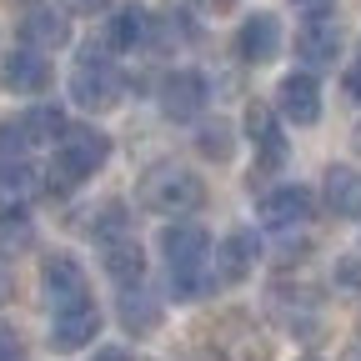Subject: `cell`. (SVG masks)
<instances>
[{
	"label": "cell",
	"instance_id": "277c9868",
	"mask_svg": "<svg viewBox=\"0 0 361 361\" xmlns=\"http://www.w3.org/2000/svg\"><path fill=\"white\" fill-rule=\"evenodd\" d=\"M246 141L256 146V171L251 176H276L286 166V135H281V116L276 106H266V101H251L246 106Z\"/></svg>",
	"mask_w": 361,
	"mask_h": 361
},
{
	"label": "cell",
	"instance_id": "4fadbf2b",
	"mask_svg": "<svg viewBox=\"0 0 361 361\" xmlns=\"http://www.w3.org/2000/svg\"><path fill=\"white\" fill-rule=\"evenodd\" d=\"M256 256H261L256 231H231V236L216 246V271H211V276L216 281H246L251 271H256Z\"/></svg>",
	"mask_w": 361,
	"mask_h": 361
},
{
	"label": "cell",
	"instance_id": "9a60e30c",
	"mask_svg": "<svg viewBox=\"0 0 361 361\" xmlns=\"http://www.w3.org/2000/svg\"><path fill=\"white\" fill-rule=\"evenodd\" d=\"M61 151L90 176V171H101V166L111 161V135L96 130V126H66V130H61Z\"/></svg>",
	"mask_w": 361,
	"mask_h": 361
},
{
	"label": "cell",
	"instance_id": "d6986e66",
	"mask_svg": "<svg viewBox=\"0 0 361 361\" xmlns=\"http://www.w3.org/2000/svg\"><path fill=\"white\" fill-rule=\"evenodd\" d=\"M121 291H126V296H121V326L135 331V336L156 331V326H161V301H156L151 291H141V281H135V286H121Z\"/></svg>",
	"mask_w": 361,
	"mask_h": 361
},
{
	"label": "cell",
	"instance_id": "836d02e7",
	"mask_svg": "<svg viewBox=\"0 0 361 361\" xmlns=\"http://www.w3.org/2000/svg\"><path fill=\"white\" fill-rule=\"evenodd\" d=\"M356 66H361V51H356Z\"/></svg>",
	"mask_w": 361,
	"mask_h": 361
},
{
	"label": "cell",
	"instance_id": "e575fe53",
	"mask_svg": "<svg viewBox=\"0 0 361 361\" xmlns=\"http://www.w3.org/2000/svg\"><path fill=\"white\" fill-rule=\"evenodd\" d=\"M356 146H361V135H356Z\"/></svg>",
	"mask_w": 361,
	"mask_h": 361
},
{
	"label": "cell",
	"instance_id": "7a4b0ae2",
	"mask_svg": "<svg viewBox=\"0 0 361 361\" xmlns=\"http://www.w3.org/2000/svg\"><path fill=\"white\" fill-rule=\"evenodd\" d=\"M141 206L156 216H191L206 206V180L186 166H156L141 176Z\"/></svg>",
	"mask_w": 361,
	"mask_h": 361
},
{
	"label": "cell",
	"instance_id": "d6a6232c",
	"mask_svg": "<svg viewBox=\"0 0 361 361\" xmlns=\"http://www.w3.org/2000/svg\"><path fill=\"white\" fill-rule=\"evenodd\" d=\"M301 6H326V0H301Z\"/></svg>",
	"mask_w": 361,
	"mask_h": 361
},
{
	"label": "cell",
	"instance_id": "cb8c5ba5",
	"mask_svg": "<svg viewBox=\"0 0 361 361\" xmlns=\"http://www.w3.org/2000/svg\"><path fill=\"white\" fill-rule=\"evenodd\" d=\"M80 180H85V171H80L66 151H56V156H51V166H45V186H51L56 196H66V191H75V186H80Z\"/></svg>",
	"mask_w": 361,
	"mask_h": 361
},
{
	"label": "cell",
	"instance_id": "484cf974",
	"mask_svg": "<svg viewBox=\"0 0 361 361\" xmlns=\"http://www.w3.org/2000/svg\"><path fill=\"white\" fill-rule=\"evenodd\" d=\"M25 126L20 121H0V161H20L25 156Z\"/></svg>",
	"mask_w": 361,
	"mask_h": 361
},
{
	"label": "cell",
	"instance_id": "8fae6325",
	"mask_svg": "<svg viewBox=\"0 0 361 361\" xmlns=\"http://www.w3.org/2000/svg\"><path fill=\"white\" fill-rule=\"evenodd\" d=\"M161 111L171 121H196L206 111V80L196 71H171L161 80Z\"/></svg>",
	"mask_w": 361,
	"mask_h": 361
},
{
	"label": "cell",
	"instance_id": "e0dca14e",
	"mask_svg": "<svg viewBox=\"0 0 361 361\" xmlns=\"http://www.w3.org/2000/svg\"><path fill=\"white\" fill-rule=\"evenodd\" d=\"M326 206H331V216L361 221V171H351V166L326 171Z\"/></svg>",
	"mask_w": 361,
	"mask_h": 361
},
{
	"label": "cell",
	"instance_id": "1f68e13d",
	"mask_svg": "<svg viewBox=\"0 0 361 361\" xmlns=\"http://www.w3.org/2000/svg\"><path fill=\"white\" fill-rule=\"evenodd\" d=\"M346 361H361V346H356V351H351V356H346Z\"/></svg>",
	"mask_w": 361,
	"mask_h": 361
},
{
	"label": "cell",
	"instance_id": "6da1fadb",
	"mask_svg": "<svg viewBox=\"0 0 361 361\" xmlns=\"http://www.w3.org/2000/svg\"><path fill=\"white\" fill-rule=\"evenodd\" d=\"M161 256L171 266V296L176 301H201L216 276L206 271V256H211V236L201 231L196 221H176L161 231Z\"/></svg>",
	"mask_w": 361,
	"mask_h": 361
},
{
	"label": "cell",
	"instance_id": "2e32d148",
	"mask_svg": "<svg viewBox=\"0 0 361 361\" xmlns=\"http://www.w3.org/2000/svg\"><path fill=\"white\" fill-rule=\"evenodd\" d=\"M101 266L116 286H135L146 281V251L135 236H121V241H101Z\"/></svg>",
	"mask_w": 361,
	"mask_h": 361
},
{
	"label": "cell",
	"instance_id": "30bf717a",
	"mask_svg": "<svg viewBox=\"0 0 361 361\" xmlns=\"http://www.w3.org/2000/svg\"><path fill=\"white\" fill-rule=\"evenodd\" d=\"M20 45H30V51H61V45H71V16L66 11H51V6H30L20 16Z\"/></svg>",
	"mask_w": 361,
	"mask_h": 361
},
{
	"label": "cell",
	"instance_id": "5bb4252c",
	"mask_svg": "<svg viewBox=\"0 0 361 361\" xmlns=\"http://www.w3.org/2000/svg\"><path fill=\"white\" fill-rule=\"evenodd\" d=\"M311 206L316 201H311L306 186H276V191L261 196V216H266V226H276V231H286V226H306Z\"/></svg>",
	"mask_w": 361,
	"mask_h": 361
},
{
	"label": "cell",
	"instance_id": "52a82bcc",
	"mask_svg": "<svg viewBox=\"0 0 361 361\" xmlns=\"http://www.w3.org/2000/svg\"><path fill=\"white\" fill-rule=\"evenodd\" d=\"M40 286H45V301H51L56 311L90 301V281H85V271H80L75 256H45L40 261Z\"/></svg>",
	"mask_w": 361,
	"mask_h": 361
},
{
	"label": "cell",
	"instance_id": "603a6c76",
	"mask_svg": "<svg viewBox=\"0 0 361 361\" xmlns=\"http://www.w3.org/2000/svg\"><path fill=\"white\" fill-rule=\"evenodd\" d=\"M20 126H25V141L30 146H40V141H61V130H66V116L56 111V106H35V111H25L20 116Z\"/></svg>",
	"mask_w": 361,
	"mask_h": 361
},
{
	"label": "cell",
	"instance_id": "8992f818",
	"mask_svg": "<svg viewBox=\"0 0 361 361\" xmlns=\"http://www.w3.org/2000/svg\"><path fill=\"white\" fill-rule=\"evenodd\" d=\"M276 116L286 126H316L322 121V85L311 71H291L276 85Z\"/></svg>",
	"mask_w": 361,
	"mask_h": 361
},
{
	"label": "cell",
	"instance_id": "d4e9b609",
	"mask_svg": "<svg viewBox=\"0 0 361 361\" xmlns=\"http://www.w3.org/2000/svg\"><path fill=\"white\" fill-rule=\"evenodd\" d=\"M35 241V231H30V221L20 216V211H0V251H25Z\"/></svg>",
	"mask_w": 361,
	"mask_h": 361
},
{
	"label": "cell",
	"instance_id": "44dd1931",
	"mask_svg": "<svg viewBox=\"0 0 361 361\" xmlns=\"http://www.w3.org/2000/svg\"><path fill=\"white\" fill-rule=\"evenodd\" d=\"M96 221H90V236H96V246L101 241H121V236H135V216L126 211V201H106L101 211H90Z\"/></svg>",
	"mask_w": 361,
	"mask_h": 361
},
{
	"label": "cell",
	"instance_id": "4dcf8cb0",
	"mask_svg": "<svg viewBox=\"0 0 361 361\" xmlns=\"http://www.w3.org/2000/svg\"><path fill=\"white\" fill-rule=\"evenodd\" d=\"M96 361H130V356H126V351H116V346H111V351H96Z\"/></svg>",
	"mask_w": 361,
	"mask_h": 361
},
{
	"label": "cell",
	"instance_id": "9c48e42d",
	"mask_svg": "<svg viewBox=\"0 0 361 361\" xmlns=\"http://www.w3.org/2000/svg\"><path fill=\"white\" fill-rule=\"evenodd\" d=\"M96 336H101V311L90 306V301H80V306H66V311H56V322H51V351L71 356V351L90 346Z\"/></svg>",
	"mask_w": 361,
	"mask_h": 361
},
{
	"label": "cell",
	"instance_id": "ffe728a7",
	"mask_svg": "<svg viewBox=\"0 0 361 361\" xmlns=\"http://www.w3.org/2000/svg\"><path fill=\"white\" fill-rule=\"evenodd\" d=\"M35 191H40V176L25 161H0V211H25Z\"/></svg>",
	"mask_w": 361,
	"mask_h": 361
},
{
	"label": "cell",
	"instance_id": "7c38bea8",
	"mask_svg": "<svg viewBox=\"0 0 361 361\" xmlns=\"http://www.w3.org/2000/svg\"><path fill=\"white\" fill-rule=\"evenodd\" d=\"M0 85L16 90V96H40V90L51 85V66H45L40 51L20 45V51H11L6 61H0Z\"/></svg>",
	"mask_w": 361,
	"mask_h": 361
},
{
	"label": "cell",
	"instance_id": "4316f807",
	"mask_svg": "<svg viewBox=\"0 0 361 361\" xmlns=\"http://www.w3.org/2000/svg\"><path fill=\"white\" fill-rule=\"evenodd\" d=\"M0 361H20V336L11 322H0Z\"/></svg>",
	"mask_w": 361,
	"mask_h": 361
},
{
	"label": "cell",
	"instance_id": "f1b7e54d",
	"mask_svg": "<svg viewBox=\"0 0 361 361\" xmlns=\"http://www.w3.org/2000/svg\"><path fill=\"white\" fill-rule=\"evenodd\" d=\"M11 291H16V281H11V266H6V261H0V306H6V301H11Z\"/></svg>",
	"mask_w": 361,
	"mask_h": 361
},
{
	"label": "cell",
	"instance_id": "7402d4cb",
	"mask_svg": "<svg viewBox=\"0 0 361 361\" xmlns=\"http://www.w3.org/2000/svg\"><path fill=\"white\" fill-rule=\"evenodd\" d=\"M196 151L206 156V161H231V151H236V130L226 126V121H206L201 130H196Z\"/></svg>",
	"mask_w": 361,
	"mask_h": 361
},
{
	"label": "cell",
	"instance_id": "83f0119b",
	"mask_svg": "<svg viewBox=\"0 0 361 361\" xmlns=\"http://www.w3.org/2000/svg\"><path fill=\"white\" fill-rule=\"evenodd\" d=\"M61 6H66L71 16H101V11L111 6V0H61Z\"/></svg>",
	"mask_w": 361,
	"mask_h": 361
},
{
	"label": "cell",
	"instance_id": "ba28073f",
	"mask_svg": "<svg viewBox=\"0 0 361 361\" xmlns=\"http://www.w3.org/2000/svg\"><path fill=\"white\" fill-rule=\"evenodd\" d=\"M236 56L246 61V66H266V61H276V51H281V20L271 16V11H256V16H246L241 25H236Z\"/></svg>",
	"mask_w": 361,
	"mask_h": 361
},
{
	"label": "cell",
	"instance_id": "3957f363",
	"mask_svg": "<svg viewBox=\"0 0 361 361\" xmlns=\"http://www.w3.org/2000/svg\"><path fill=\"white\" fill-rule=\"evenodd\" d=\"M121 96H126V80L116 75V66L96 51V45H85V56L71 71V101L80 111H96L101 116V111H116Z\"/></svg>",
	"mask_w": 361,
	"mask_h": 361
},
{
	"label": "cell",
	"instance_id": "5b68a950",
	"mask_svg": "<svg viewBox=\"0 0 361 361\" xmlns=\"http://www.w3.org/2000/svg\"><path fill=\"white\" fill-rule=\"evenodd\" d=\"M336 56H341V25L326 16V6H311L306 25L296 30V61L306 71H326L336 66Z\"/></svg>",
	"mask_w": 361,
	"mask_h": 361
},
{
	"label": "cell",
	"instance_id": "d590c367",
	"mask_svg": "<svg viewBox=\"0 0 361 361\" xmlns=\"http://www.w3.org/2000/svg\"><path fill=\"white\" fill-rule=\"evenodd\" d=\"M306 361H316V356H306Z\"/></svg>",
	"mask_w": 361,
	"mask_h": 361
},
{
	"label": "cell",
	"instance_id": "ac0fdd59",
	"mask_svg": "<svg viewBox=\"0 0 361 361\" xmlns=\"http://www.w3.org/2000/svg\"><path fill=\"white\" fill-rule=\"evenodd\" d=\"M146 35H151V11L146 6H121L106 20V45H111V51H135Z\"/></svg>",
	"mask_w": 361,
	"mask_h": 361
},
{
	"label": "cell",
	"instance_id": "f546056e",
	"mask_svg": "<svg viewBox=\"0 0 361 361\" xmlns=\"http://www.w3.org/2000/svg\"><path fill=\"white\" fill-rule=\"evenodd\" d=\"M346 90H351V96L361 101V66H356V71H346Z\"/></svg>",
	"mask_w": 361,
	"mask_h": 361
}]
</instances>
